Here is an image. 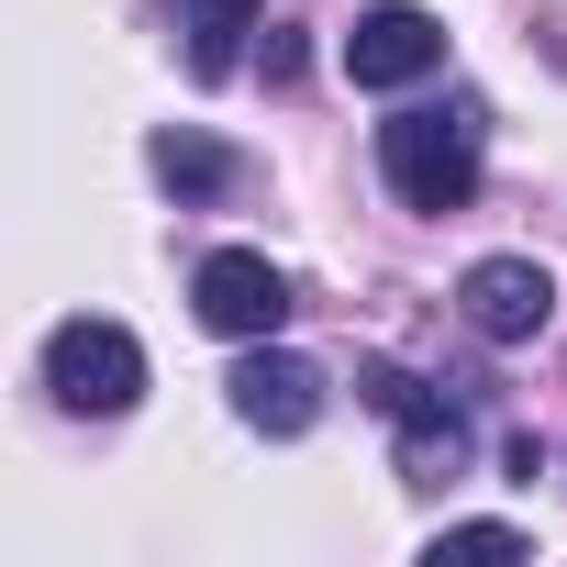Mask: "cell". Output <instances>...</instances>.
<instances>
[{
    "instance_id": "obj_7",
    "label": "cell",
    "mask_w": 567,
    "mask_h": 567,
    "mask_svg": "<svg viewBox=\"0 0 567 567\" xmlns=\"http://www.w3.org/2000/svg\"><path fill=\"white\" fill-rule=\"evenodd\" d=\"M223 390H234V412H245L256 434H312V423H323V368L290 357V346H256Z\"/></svg>"
},
{
    "instance_id": "obj_6",
    "label": "cell",
    "mask_w": 567,
    "mask_h": 567,
    "mask_svg": "<svg viewBox=\"0 0 567 567\" xmlns=\"http://www.w3.org/2000/svg\"><path fill=\"white\" fill-rule=\"evenodd\" d=\"M456 312H467L489 346H534V334L556 323V278H545L534 256H478V267L456 278Z\"/></svg>"
},
{
    "instance_id": "obj_5",
    "label": "cell",
    "mask_w": 567,
    "mask_h": 567,
    "mask_svg": "<svg viewBox=\"0 0 567 567\" xmlns=\"http://www.w3.org/2000/svg\"><path fill=\"white\" fill-rule=\"evenodd\" d=\"M434 68H445V23L423 12V0H379V12H357V34H346V79L357 90H412Z\"/></svg>"
},
{
    "instance_id": "obj_9",
    "label": "cell",
    "mask_w": 567,
    "mask_h": 567,
    "mask_svg": "<svg viewBox=\"0 0 567 567\" xmlns=\"http://www.w3.org/2000/svg\"><path fill=\"white\" fill-rule=\"evenodd\" d=\"M156 178H167L178 200H212V189H234V156H223L212 134H156Z\"/></svg>"
},
{
    "instance_id": "obj_1",
    "label": "cell",
    "mask_w": 567,
    "mask_h": 567,
    "mask_svg": "<svg viewBox=\"0 0 567 567\" xmlns=\"http://www.w3.org/2000/svg\"><path fill=\"white\" fill-rule=\"evenodd\" d=\"M478 156H489V112L456 90V101H412L379 123V167L412 212H467L478 200Z\"/></svg>"
},
{
    "instance_id": "obj_2",
    "label": "cell",
    "mask_w": 567,
    "mask_h": 567,
    "mask_svg": "<svg viewBox=\"0 0 567 567\" xmlns=\"http://www.w3.org/2000/svg\"><path fill=\"white\" fill-rule=\"evenodd\" d=\"M45 390L68 401V412H90V423H112V412H134V390H145V346L123 334V323H56L45 334Z\"/></svg>"
},
{
    "instance_id": "obj_10",
    "label": "cell",
    "mask_w": 567,
    "mask_h": 567,
    "mask_svg": "<svg viewBox=\"0 0 567 567\" xmlns=\"http://www.w3.org/2000/svg\"><path fill=\"white\" fill-rule=\"evenodd\" d=\"M434 556H523V523H445Z\"/></svg>"
},
{
    "instance_id": "obj_3",
    "label": "cell",
    "mask_w": 567,
    "mask_h": 567,
    "mask_svg": "<svg viewBox=\"0 0 567 567\" xmlns=\"http://www.w3.org/2000/svg\"><path fill=\"white\" fill-rule=\"evenodd\" d=\"M189 301H200V323H212V334H234V346H267L278 323H290V278H278L256 245H223V256H200Z\"/></svg>"
},
{
    "instance_id": "obj_4",
    "label": "cell",
    "mask_w": 567,
    "mask_h": 567,
    "mask_svg": "<svg viewBox=\"0 0 567 567\" xmlns=\"http://www.w3.org/2000/svg\"><path fill=\"white\" fill-rule=\"evenodd\" d=\"M357 390H368V412H390V423H401V467H412V478H456L467 423L445 412V390H423V379H412V368H390V357H368V368H357Z\"/></svg>"
},
{
    "instance_id": "obj_8",
    "label": "cell",
    "mask_w": 567,
    "mask_h": 567,
    "mask_svg": "<svg viewBox=\"0 0 567 567\" xmlns=\"http://www.w3.org/2000/svg\"><path fill=\"white\" fill-rule=\"evenodd\" d=\"M178 34H189V79H234V56L256 34V0H178Z\"/></svg>"
}]
</instances>
